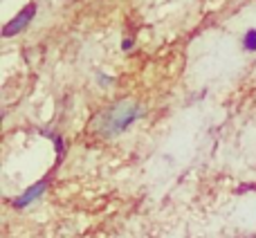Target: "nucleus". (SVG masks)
<instances>
[{
	"label": "nucleus",
	"mask_w": 256,
	"mask_h": 238,
	"mask_svg": "<svg viewBox=\"0 0 256 238\" xmlns=\"http://www.w3.org/2000/svg\"><path fill=\"white\" fill-rule=\"evenodd\" d=\"M142 115H144V108L140 106L132 99H122V102L112 104V106L104 108L92 122V130L97 132L99 137H117L122 132H126L132 124L137 122Z\"/></svg>",
	"instance_id": "f257e3e1"
},
{
	"label": "nucleus",
	"mask_w": 256,
	"mask_h": 238,
	"mask_svg": "<svg viewBox=\"0 0 256 238\" xmlns=\"http://www.w3.org/2000/svg\"><path fill=\"white\" fill-rule=\"evenodd\" d=\"M36 12H38V4H36V2L25 4V7H22L20 12H18L16 16H14L12 20H9L7 25H4L2 36H4V38H9V36H16V34H20L22 30H27V25H30L32 20H34Z\"/></svg>",
	"instance_id": "f03ea898"
},
{
	"label": "nucleus",
	"mask_w": 256,
	"mask_h": 238,
	"mask_svg": "<svg viewBox=\"0 0 256 238\" xmlns=\"http://www.w3.org/2000/svg\"><path fill=\"white\" fill-rule=\"evenodd\" d=\"M45 189H48V180H40V182H36V184H32L30 189H25L20 196H16V198H14V207H16V209L30 207L32 202H36V200L45 194Z\"/></svg>",
	"instance_id": "7ed1b4c3"
},
{
	"label": "nucleus",
	"mask_w": 256,
	"mask_h": 238,
	"mask_svg": "<svg viewBox=\"0 0 256 238\" xmlns=\"http://www.w3.org/2000/svg\"><path fill=\"white\" fill-rule=\"evenodd\" d=\"M243 48L248 52H256V30H248L243 36Z\"/></svg>",
	"instance_id": "20e7f679"
},
{
	"label": "nucleus",
	"mask_w": 256,
	"mask_h": 238,
	"mask_svg": "<svg viewBox=\"0 0 256 238\" xmlns=\"http://www.w3.org/2000/svg\"><path fill=\"white\" fill-rule=\"evenodd\" d=\"M97 81H99V86H102V88H108V86H112V76L110 74H104V72H99L97 74Z\"/></svg>",
	"instance_id": "39448f33"
},
{
	"label": "nucleus",
	"mask_w": 256,
	"mask_h": 238,
	"mask_svg": "<svg viewBox=\"0 0 256 238\" xmlns=\"http://www.w3.org/2000/svg\"><path fill=\"white\" fill-rule=\"evenodd\" d=\"M122 50H124V52L132 50V38H124V40H122Z\"/></svg>",
	"instance_id": "423d86ee"
}]
</instances>
